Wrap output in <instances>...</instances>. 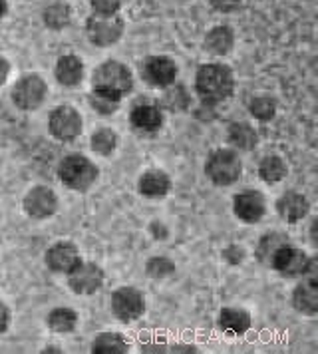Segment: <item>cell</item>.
Here are the masks:
<instances>
[{
	"instance_id": "28",
	"label": "cell",
	"mask_w": 318,
	"mask_h": 354,
	"mask_svg": "<svg viewBox=\"0 0 318 354\" xmlns=\"http://www.w3.org/2000/svg\"><path fill=\"white\" fill-rule=\"evenodd\" d=\"M286 245V241L283 239V235H267L263 241H261V247H259V257L263 259L265 263H270L272 257H274V253Z\"/></svg>"
},
{
	"instance_id": "8",
	"label": "cell",
	"mask_w": 318,
	"mask_h": 354,
	"mask_svg": "<svg viewBox=\"0 0 318 354\" xmlns=\"http://www.w3.org/2000/svg\"><path fill=\"white\" fill-rule=\"evenodd\" d=\"M50 131L58 140H74L82 131V118L70 106H60L50 115Z\"/></svg>"
},
{
	"instance_id": "2",
	"label": "cell",
	"mask_w": 318,
	"mask_h": 354,
	"mask_svg": "<svg viewBox=\"0 0 318 354\" xmlns=\"http://www.w3.org/2000/svg\"><path fill=\"white\" fill-rule=\"evenodd\" d=\"M131 74L126 66L120 62H106L102 64L94 74V92L104 96L122 100L124 94L131 90Z\"/></svg>"
},
{
	"instance_id": "19",
	"label": "cell",
	"mask_w": 318,
	"mask_h": 354,
	"mask_svg": "<svg viewBox=\"0 0 318 354\" xmlns=\"http://www.w3.org/2000/svg\"><path fill=\"white\" fill-rule=\"evenodd\" d=\"M84 66L76 56H62L56 66V78L64 86H76L82 80Z\"/></svg>"
},
{
	"instance_id": "30",
	"label": "cell",
	"mask_w": 318,
	"mask_h": 354,
	"mask_svg": "<svg viewBox=\"0 0 318 354\" xmlns=\"http://www.w3.org/2000/svg\"><path fill=\"white\" fill-rule=\"evenodd\" d=\"M174 263L167 261V259H151L147 263V273L151 274V277H156V279H161L165 274L174 273Z\"/></svg>"
},
{
	"instance_id": "1",
	"label": "cell",
	"mask_w": 318,
	"mask_h": 354,
	"mask_svg": "<svg viewBox=\"0 0 318 354\" xmlns=\"http://www.w3.org/2000/svg\"><path fill=\"white\" fill-rule=\"evenodd\" d=\"M233 72L223 64H207L197 72V92L207 104H217L233 94Z\"/></svg>"
},
{
	"instance_id": "17",
	"label": "cell",
	"mask_w": 318,
	"mask_h": 354,
	"mask_svg": "<svg viewBox=\"0 0 318 354\" xmlns=\"http://www.w3.org/2000/svg\"><path fill=\"white\" fill-rule=\"evenodd\" d=\"M251 326V317L247 310L238 308H225L221 310V328L229 335H243Z\"/></svg>"
},
{
	"instance_id": "15",
	"label": "cell",
	"mask_w": 318,
	"mask_h": 354,
	"mask_svg": "<svg viewBox=\"0 0 318 354\" xmlns=\"http://www.w3.org/2000/svg\"><path fill=\"white\" fill-rule=\"evenodd\" d=\"M279 213L285 217L286 221L297 223L308 213V201L301 194H286L279 199Z\"/></svg>"
},
{
	"instance_id": "6",
	"label": "cell",
	"mask_w": 318,
	"mask_h": 354,
	"mask_svg": "<svg viewBox=\"0 0 318 354\" xmlns=\"http://www.w3.org/2000/svg\"><path fill=\"white\" fill-rule=\"evenodd\" d=\"M44 96H46V84L36 74L24 76L12 90V100H15L16 106L22 108V110L38 108L42 104Z\"/></svg>"
},
{
	"instance_id": "29",
	"label": "cell",
	"mask_w": 318,
	"mask_h": 354,
	"mask_svg": "<svg viewBox=\"0 0 318 354\" xmlns=\"http://www.w3.org/2000/svg\"><path fill=\"white\" fill-rule=\"evenodd\" d=\"M274 102L270 97H254L251 102V113L259 120H270L274 115Z\"/></svg>"
},
{
	"instance_id": "34",
	"label": "cell",
	"mask_w": 318,
	"mask_h": 354,
	"mask_svg": "<svg viewBox=\"0 0 318 354\" xmlns=\"http://www.w3.org/2000/svg\"><path fill=\"white\" fill-rule=\"evenodd\" d=\"M6 326H8V308L0 303V333H4Z\"/></svg>"
},
{
	"instance_id": "16",
	"label": "cell",
	"mask_w": 318,
	"mask_h": 354,
	"mask_svg": "<svg viewBox=\"0 0 318 354\" xmlns=\"http://www.w3.org/2000/svg\"><path fill=\"white\" fill-rule=\"evenodd\" d=\"M294 306L306 313V315H315L318 310V285L317 281H306L302 283L301 287H297L294 290Z\"/></svg>"
},
{
	"instance_id": "4",
	"label": "cell",
	"mask_w": 318,
	"mask_h": 354,
	"mask_svg": "<svg viewBox=\"0 0 318 354\" xmlns=\"http://www.w3.org/2000/svg\"><path fill=\"white\" fill-rule=\"evenodd\" d=\"M241 160L237 153L229 151V149H217L211 153V158L207 160L205 171L217 185H229L233 181H237L241 176Z\"/></svg>"
},
{
	"instance_id": "25",
	"label": "cell",
	"mask_w": 318,
	"mask_h": 354,
	"mask_svg": "<svg viewBox=\"0 0 318 354\" xmlns=\"http://www.w3.org/2000/svg\"><path fill=\"white\" fill-rule=\"evenodd\" d=\"M44 22L52 30H60L64 26H68L70 24V6L62 4V2L50 4L44 10Z\"/></svg>"
},
{
	"instance_id": "21",
	"label": "cell",
	"mask_w": 318,
	"mask_h": 354,
	"mask_svg": "<svg viewBox=\"0 0 318 354\" xmlns=\"http://www.w3.org/2000/svg\"><path fill=\"white\" fill-rule=\"evenodd\" d=\"M233 30L229 26H217L213 28L211 32L207 34L205 38V48L217 56L221 54H227L229 50L233 48Z\"/></svg>"
},
{
	"instance_id": "22",
	"label": "cell",
	"mask_w": 318,
	"mask_h": 354,
	"mask_svg": "<svg viewBox=\"0 0 318 354\" xmlns=\"http://www.w3.org/2000/svg\"><path fill=\"white\" fill-rule=\"evenodd\" d=\"M76 313L70 310V308H54L48 317V326L54 330V333H72L76 328Z\"/></svg>"
},
{
	"instance_id": "35",
	"label": "cell",
	"mask_w": 318,
	"mask_h": 354,
	"mask_svg": "<svg viewBox=\"0 0 318 354\" xmlns=\"http://www.w3.org/2000/svg\"><path fill=\"white\" fill-rule=\"evenodd\" d=\"M8 78V62L4 58H0V84H4Z\"/></svg>"
},
{
	"instance_id": "36",
	"label": "cell",
	"mask_w": 318,
	"mask_h": 354,
	"mask_svg": "<svg viewBox=\"0 0 318 354\" xmlns=\"http://www.w3.org/2000/svg\"><path fill=\"white\" fill-rule=\"evenodd\" d=\"M6 10H8V4H6V0H0V18L6 15Z\"/></svg>"
},
{
	"instance_id": "32",
	"label": "cell",
	"mask_w": 318,
	"mask_h": 354,
	"mask_svg": "<svg viewBox=\"0 0 318 354\" xmlns=\"http://www.w3.org/2000/svg\"><path fill=\"white\" fill-rule=\"evenodd\" d=\"M118 104H120V100H113V97L104 96V94H97V92H94V96H92V106H94L97 112H102V113L115 112Z\"/></svg>"
},
{
	"instance_id": "7",
	"label": "cell",
	"mask_w": 318,
	"mask_h": 354,
	"mask_svg": "<svg viewBox=\"0 0 318 354\" xmlns=\"http://www.w3.org/2000/svg\"><path fill=\"white\" fill-rule=\"evenodd\" d=\"M111 308L115 313V317L120 321H135L140 319L143 313V297L140 290L131 289V287H124L118 289L111 297Z\"/></svg>"
},
{
	"instance_id": "20",
	"label": "cell",
	"mask_w": 318,
	"mask_h": 354,
	"mask_svg": "<svg viewBox=\"0 0 318 354\" xmlns=\"http://www.w3.org/2000/svg\"><path fill=\"white\" fill-rule=\"evenodd\" d=\"M131 124L143 131H156L161 126V112L156 106H135L131 112Z\"/></svg>"
},
{
	"instance_id": "9",
	"label": "cell",
	"mask_w": 318,
	"mask_h": 354,
	"mask_svg": "<svg viewBox=\"0 0 318 354\" xmlns=\"http://www.w3.org/2000/svg\"><path fill=\"white\" fill-rule=\"evenodd\" d=\"M270 263L279 273L288 274V277H297V274L306 273L310 269V259L306 257L302 251L294 249V247H288V245H283L274 253Z\"/></svg>"
},
{
	"instance_id": "3",
	"label": "cell",
	"mask_w": 318,
	"mask_h": 354,
	"mask_svg": "<svg viewBox=\"0 0 318 354\" xmlns=\"http://www.w3.org/2000/svg\"><path fill=\"white\" fill-rule=\"evenodd\" d=\"M97 169L90 160H86L84 156H68L60 165V179L76 192L88 189L95 181Z\"/></svg>"
},
{
	"instance_id": "31",
	"label": "cell",
	"mask_w": 318,
	"mask_h": 354,
	"mask_svg": "<svg viewBox=\"0 0 318 354\" xmlns=\"http://www.w3.org/2000/svg\"><path fill=\"white\" fill-rule=\"evenodd\" d=\"M92 8L97 17H115L120 10V0H92Z\"/></svg>"
},
{
	"instance_id": "11",
	"label": "cell",
	"mask_w": 318,
	"mask_h": 354,
	"mask_svg": "<svg viewBox=\"0 0 318 354\" xmlns=\"http://www.w3.org/2000/svg\"><path fill=\"white\" fill-rule=\"evenodd\" d=\"M143 78L153 84V86H169L174 84L175 76H177V68H175L174 60H169L167 56H151L147 58L142 66Z\"/></svg>"
},
{
	"instance_id": "33",
	"label": "cell",
	"mask_w": 318,
	"mask_h": 354,
	"mask_svg": "<svg viewBox=\"0 0 318 354\" xmlns=\"http://www.w3.org/2000/svg\"><path fill=\"white\" fill-rule=\"evenodd\" d=\"M211 2L219 10H233V8H237L238 4H241V0H211Z\"/></svg>"
},
{
	"instance_id": "12",
	"label": "cell",
	"mask_w": 318,
	"mask_h": 354,
	"mask_svg": "<svg viewBox=\"0 0 318 354\" xmlns=\"http://www.w3.org/2000/svg\"><path fill=\"white\" fill-rule=\"evenodd\" d=\"M58 207V199L48 187H34L24 199V209L36 219H44Z\"/></svg>"
},
{
	"instance_id": "27",
	"label": "cell",
	"mask_w": 318,
	"mask_h": 354,
	"mask_svg": "<svg viewBox=\"0 0 318 354\" xmlns=\"http://www.w3.org/2000/svg\"><path fill=\"white\" fill-rule=\"evenodd\" d=\"M115 144H118V138H115V133L110 131V129H100L97 133H94V138H92L94 151L102 153V156H110L111 151L115 149Z\"/></svg>"
},
{
	"instance_id": "18",
	"label": "cell",
	"mask_w": 318,
	"mask_h": 354,
	"mask_svg": "<svg viewBox=\"0 0 318 354\" xmlns=\"http://www.w3.org/2000/svg\"><path fill=\"white\" fill-rule=\"evenodd\" d=\"M140 192L147 197H161L169 192V177L163 171L151 169V171L143 174V177L140 179Z\"/></svg>"
},
{
	"instance_id": "5",
	"label": "cell",
	"mask_w": 318,
	"mask_h": 354,
	"mask_svg": "<svg viewBox=\"0 0 318 354\" xmlns=\"http://www.w3.org/2000/svg\"><path fill=\"white\" fill-rule=\"evenodd\" d=\"M86 30H88V38L94 42L95 46H110L124 32V22L118 17H97V15H94L92 18H88Z\"/></svg>"
},
{
	"instance_id": "14",
	"label": "cell",
	"mask_w": 318,
	"mask_h": 354,
	"mask_svg": "<svg viewBox=\"0 0 318 354\" xmlns=\"http://www.w3.org/2000/svg\"><path fill=\"white\" fill-rule=\"evenodd\" d=\"M235 213L247 223H256L265 215V199L256 192H247L235 197Z\"/></svg>"
},
{
	"instance_id": "10",
	"label": "cell",
	"mask_w": 318,
	"mask_h": 354,
	"mask_svg": "<svg viewBox=\"0 0 318 354\" xmlns=\"http://www.w3.org/2000/svg\"><path fill=\"white\" fill-rule=\"evenodd\" d=\"M70 287L74 292L80 295H90L102 287L104 283V274L102 271L92 265V263H78L72 271H70V279H68Z\"/></svg>"
},
{
	"instance_id": "24",
	"label": "cell",
	"mask_w": 318,
	"mask_h": 354,
	"mask_svg": "<svg viewBox=\"0 0 318 354\" xmlns=\"http://www.w3.org/2000/svg\"><path fill=\"white\" fill-rule=\"evenodd\" d=\"M92 351L95 354H124L127 353V342L120 335H102L94 340Z\"/></svg>"
},
{
	"instance_id": "23",
	"label": "cell",
	"mask_w": 318,
	"mask_h": 354,
	"mask_svg": "<svg viewBox=\"0 0 318 354\" xmlns=\"http://www.w3.org/2000/svg\"><path fill=\"white\" fill-rule=\"evenodd\" d=\"M229 142L241 149H253L256 145V131L249 124H233L229 129Z\"/></svg>"
},
{
	"instance_id": "13",
	"label": "cell",
	"mask_w": 318,
	"mask_h": 354,
	"mask_svg": "<svg viewBox=\"0 0 318 354\" xmlns=\"http://www.w3.org/2000/svg\"><path fill=\"white\" fill-rule=\"evenodd\" d=\"M46 263L48 267L56 273H70L80 263L78 251L70 243H58L48 251Z\"/></svg>"
},
{
	"instance_id": "26",
	"label": "cell",
	"mask_w": 318,
	"mask_h": 354,
	"mask_svg": "<svg viewBox=\"0 0 318 354\" xmlns=\"http://www.w3.org/2000/svg\"><path fill=\"white\" fill-rule=\"evenodd\" d=\"M259 174L261 177L267 181V183H274V181H281L286 176V163L279 156H269L265 158L261 167H259Z\"/></svg>"
}]
</instances>
